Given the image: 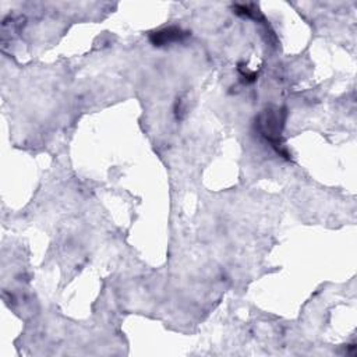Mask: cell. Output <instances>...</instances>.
Wrapping results in <instances>:
<instances>
[{
	"label": "cell",
	"instance_id": "7a4b0ae2",
	"mask_svg": "<svg viewBox=\"0 0 357 357\" xmlns=\"http://www.w3.org/2000/svg\"><path fill=\"white\" fill-rule=\"evenodd\" d=\"M189 36V32L177 28V27H169L159 31H155L150 35V41L155 47H165V45H170L174 42H181L185 38Z\"/></svg>",
	"mask_w": 357,
	"mask_h": 357
},
{
	"label": "cell",
	"instance_id": "6da1fadb",
	"mask_svg": "<svg viewBox=\"0 0 357 357\" xmlns=\"http://www.w3.org/2000/svg\"><path fill=\"white\" fill-rule=\"evenodd\" d=\"M282 111H265L260 120H258V127L262 136L271 141L273 144H275V147L279 143V137L282 133V127H284V116H282Z\"/></svg>",
	"mask_w": 357,
	"mask_h": 357
}]
</instances>
